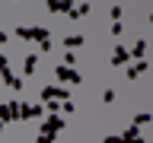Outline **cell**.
<instances>
[{"label":"cell","instance_id":"6da1fadb","mask_svg":"<svg viewBox=\"0 0 153 143\" xmlns=\"http://www.w3.org/2000/svg\"><path fill=\"white\" fill-rule=\"evenodd\" d=\"M16 35L22 41H45V38H51V32L45 26H16Z\"/></svg>","mask_w":153,"mask_h":143},{"label":"cell","instance_id":"7a4b0ae2","mask_svg":"<svg viewBox=\"0 0 153 143\" xmlns=\"http://www.w3.org/2000/svg\"><path fill=\"white\" fill-rule=\"evenodd\" d=\"M54 76H57L64 86H80V80H83L76 67H64V64H61V67H54Z\"/></svg>","mask_w":153,"mask_h":143},{"label":"cell","instance_id":"3957f363","mask_svg":"<svg viewBox=\"0 0 153 143\" xmlns=\"http://www.w3.org/2000/svg\"><path fill=\"white\" fill-rule=\"evenodd\" d=\"M64 99H70L67 86H45L42 89V102H64Z\"/></svg>","mask_w":153,"mask_h":143},{"label":"cell","instance_id":"277c9868","mask_svg":"<svg viewBox=\"0 0 153 143\" xmlns=\"http://www.w3.org/2000/svg\"><path fill=\"white\" fill-rule=\"evenodd\" d=\"M64 130V118H57V114H51V118H45V121H42V127H38V133H61Z\"/></svg>","mask_w":153,"mask_h":143},{"label":"cell","instance_id":"5b68a950","mask_svg":"<svg viewBox=\"0 0 153 143\" xmlns=\"http://www.w3.org/2000/svg\"><path fill=\"white\" fill-rule=\"evenodd\" d=\"M45 114V105H19V118H32V121H38Z\"/></svg>","mask_w":153,"mask_h":143},{"label":"cell","instance_id":"8992f818","mask_svg":"<svg viewBox=\"0 0 153 143\" xmlns=\"http://www.w3.org/2000/svg\"><path fill=\"white\" fill-rule=\"evenodd\" d=\"M128 60H131V54H128V48H115V54H112V67H124L128 64Z\"/></svg>","mask_w":153,"mask_h":143},{"label":"cell","instance_id":"52a82bcc","mask_svg":"<svg viewBox=\"0 0 153 143\" xmlns=\"http://www.w3.org/2000/svg\"><path fill=\"white\" fill-rule=\"evenodd\" d=\"M121 143H143V137H140V127H128V130L121 133Z\"/></svg>","mask_w":153,"mask_h":143},{"label":"cell","instance_id":"ba28073f","mask_svg":"<svg viewBox=\"0 0 153 143\" xmlns=\"http://www.w3.org/2000/svg\"><path fill=\"white\" fill-rule=\"evenodd\" d=\"M0 80H3V83H7L10 89H13V92H19V89L26 86V80H19V76H13V73H10V70H7V73H3V76H0Z\"/></svg>","mask_w":153,"mask_h":143},{"label":"cell","instance_id":"9c48e42d","mask_svg":"<svg viewBox=\"0 0 153 143\" xmlns=\"http://www.w3.org/2000/svg\"><path fill=\"white\" fill-rule=\"evenodd\" d=\"M70 7H74V0H48V10L51 13H67Z\"/></svg>","mask_w":153,"mask_h":143},{"label":"cell","instance_id":"30bf717a","mask_svg":"<svg viewBox=\"0 0 153 143\" xmlns=\"http://www.w3.org/2000/svg\"><path fill=\"white\" fill-rule=\"evenodd\" d=\"M143 70H147V60H143V57H140V60H137V64H134V67H128V80H137V76H140Z\"/></svg>","mask_w":153,"mask_h":143},{"label":"cell","instance_id":"8fae6325","mask_svg":"<svg viewBox=\"0 0 153 143\" xmlns=\"http://www.w3.org/2000/svg\"><path fill=\"white\" fill-rule=\"evenodd\" d=\"M128 54H131V57H137V60H140V57L147 54V41H143V38H140V41H134V48H131V51H128Z\"/></svg>","mask_w":153,"mask_h":143},{"label":"cell","instance_id":"7c38bea8","mask_svg":"<svg viewBox=\"0 0 153 143\" xmlns=\"http://www.w3.org/2000/svg\"><path fill=\"white\" fill-rule=\"evenodd\" d=\"M19 118V102H7V121H16Z\"/></svg>","mask_w":153,"mask_h":143},{"label":"cell","instance_id":"4fadbf2b","mask_svg":"<svg viewBox=\"0 0 153 143\" xmlns=\"http://www.w3.org/2000/svg\"><path fill=\"white\" fill-rule=\"evenodd\" d=\"M150 121H153V114L150 111H140L137 118H134V127H143V124H150Z\"/></svg>","mask_w":153,"mask_h":143},{"label":"cell","instance_id":"5bb4252c","mask_svg":"<svg viewBox=\"0 0 153 143\" xmlns=\"http://www.w3.org/2000/svg\"><path fill=\"white\" fill-rule=\"evenodd\" d=\"M83 45V35H67L64 38V48H80Z\"/></svg>","mask_w":153,"mask_h":143},{"label":"cell","instance_id":"9a60e30c","mask_svg":"<svg viewBox=\"0 0 153 143\" xmlns=\"http://www.w3.org/2000/svg\"><path fill=\"white\" fill-rule=\"evenodd\" d=\"M35 64H38V60H35V54H29V57H26V67H22V73L29 76L32 70H35Z\"/></svg>","mask_w":153,"mask_h":143},{"label":"cell","instance_id":"2e32d148","mask_svg":"<svg viewBox=\"0 0 153 143\" xmlns=\"http://www.w3.org/2000/svg\"><path fill=\"white\" fill-rule=\"evenodd\" d=\"M64 67H76V54H74V51H67V54H64Z\"/></svg>","mask_w":153,"mask_h":143},{"label":"cell","instance_id":"e0dca14e","mask_svg":"<svg viewBox=\"0 0 153 143\" xmlns=\"http://www.w3.org/2000/svg\"><path fill=\"white\" fill-rule=\"evenodd\" d=\"M35 143H54V133H38Z\"/></svg>","mask_w":153,"mask_h":143},{"label":"cell","instance_id":"ac0fdd59","mask_svg":"<svg viewBox=\"0 0 153 143\" xmlns=\"http://www.w3.org/2000/svg\"><path fill=\"white\" fill-rule=\"evenodd\" d=\"M10 70V60H7V54H0V76Z\"/></svg>","mask_w":153,"mask_h":143},{"label":"cell","instance_id":"d6986e66","mask_svg":"<svg viewBox=\"0 0 153 143\" xmlns=\"http://www.w3.org/2000/svg\"><path fill=\"white\" fill-rule=\"evenodd\" d=\"M124 32V26H121V19H118V22H112V35H121Z\"/></svg>","mask_w":153,"mask_h":143},{"label":"cell","instance_id":"ffe728a7","mask_svg":"<svg viewBox=\"0 0 153 143\" xmlns=\"http://www.w3.org/2000/svg\"><path fill=\"white\" fill-rule=\"evenodd\" d=\"M118 19H121V7L115 3V7H112V22H118Z\"/></svg>","mask_w":153,"mask_h":143},{"label":"cell","instance_id":"44dd1931","mask_svg":"<svg viewBox=\"0 0 153 143\" xmlns=\"http://www.w3.org/2000/svg\"><path fill=\"white\" fill-rule=\"evenodd\" d=\"M102 102H115V89H105V92H102Z\"/></svg>","mask_w":153,"mask_h":143},{"label":"cell","instance_id":"7402d4cb","mask_svg":"<svg viewBox=\"0 0 153 143\" xmlns=\"http://www.w3.org/2000/svg\"><path fill=\"white\" fill-rule=\"evenodd\" d=\"M74 108H76V105L70 102V99H64V114H74Z\"/></svg>","mask_w":153,"mask_h":143},{"label":"cell","instance_id":"603a6c76","mask_svg":"<svg viewBox=\"0 0 153 143\" xmlns=\"http://www.w3.org/2000/svg\"><path fill=\"white\" fill-rule=\"evenodd\" d=\"M0 121H7V102H0Z\"/></svg>","mask_w":153,"mask_h":143},{"label":"cell","instance_id":"cb8c5ba5","mask_svg":"<svg viewBox=\"0 0 153 143\" xmlns=\"http://www.w3.org/2000/svg\"><path fill=\"white\" fill-rule=\"evenodd\" d=\"M102 143H121V137H115V133H112V137H105Z\"/></svg>","mask_w":153,"mask_h":143},{"label":"cell","instance_id":"d4e9b609","mask_svg":"<svg viewBox=\"0 0 153 143\" xmlns=\"http://www.w3.org/2000/svg\"><path fill=\"white\" fill-rule=\"evenodd\" d=\"M7 38H10V35H7V32H0V45H7Z\"/></svg>","mask_w":153,"mask_h":143}]
</instances>
